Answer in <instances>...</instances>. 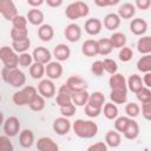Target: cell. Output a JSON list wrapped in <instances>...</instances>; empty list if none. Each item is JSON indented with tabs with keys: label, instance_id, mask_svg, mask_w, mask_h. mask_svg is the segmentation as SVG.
Wrapping results in <instances>:
<instances>
[{
	"label": "cell",
	"instance_id": "obj_1",
	"mask_svg": "<svg viewBox=\"0 0 151 151\" xmlns=\"http://www.w3.org/2000/svg\"><path fill=\"white\" fill-rule=\"evenodd\" d=\"M73 132L79 138L90 139L97 136L98 133V125L92 120H85V119H76L72 124Z\"/></svg>",
	"mask_w": 151,
	"mask_h": 151
},
{
	"label": "cell",
	"instance_id": "obj_2",
	"mask_svg": "<svg viewBox=\"0 0 151 151\" xmlns=\"http://www.w3.org/2000/svg\"><path fill=\"white\" fill-rule=\"evenodd\" d=\"M1 78L5 83L11 85L12 87H22L26 83V76L19 68H2Z\"/></svg>",
	"mask_w": 151,
	"mask_h": 151
},
{
	"label": "cell",
	"instance_id": "obj_3",
	"mask_svg": "<svg viewBox=\"0 0 151 151\" xmlns=\"http://www.w3.org/2000/svg\"><path fill=\"white\" fill-rule=\"evenodd\" d=\"M88 13H90L88 6L84 1L71 2L65 9V14L70 20H77L80 18H85L88 15Z\"/></svg>",
	"mask_w": 151,
	"mask_h": 151
},
{
	"label": "cell",
	"instance_id": "obj_4",
	"mask_svg": "<svg viewBox=\"0 0 151 151\" xmlns=\"http://www.w3.org/2000/svg\"><path fill=\"white\" fill-rule=\"evenodd\" d=\"M38 93L37 88L34 86H25L22 87L21 90L17 91L14 94H13V103L17 105V106H25V105H28L29 101L33 99V97Z\"/></svg>",
	"mask_w": 151,
	"mask_h": 151
},
{
	"label": "cell",
	"instance_id": "obj_5",
	"mask_svg": "<svg viewBox=\"0 0 151 151\" xmlns=\"http://www.w3.org/2000/svg\"><path fill=\"white\" fill-rule=\"evenodd\" d=\"M0 60L5 68H18V54L9 46L0 47Z\"/></svg>",
	"mask_w": 151,
	"mask_h": 151
},
{
	"label": "cell",
	"instance_id": "obj_6",
	"mask_svg": "<svg viewBox=\"0 0 151 151\" xmlns=\"http://www.w3.org/2000/svg\"><path fill=\"white\" fill-rule=\"evenodd\" d=\"M0 13L6 20L12 21L18 15V9L12 0H0Z\"/></svg>",
	"mask_w": 151,
	"mask_h": 151
},
{
	"label": "cell",
	"instance_id": "obj_7",
	"mask_svg": "<svg viewBox=\"0 0 151 151\" xmlns=\"http://www.w3.org/2000/svg\"><path fill=\"white\" fill-rule=\"evenodd\" d=\"M66 87L72 92H81V91H86L87 88V83L79 76H71L67 78L66 83H65Z\"/></svg>",
	"mask_w": 151,
	"mask_h": 151
},
{
	"label": "cell",
	"instance_id": "obj_8",
	"mask_svg": "<svg viewBox=\"0 0 151 151\" xmlns=\"http://www.w3.org/2000/svg\"><path fill=\"white\" fill-rule=\"evenodd\" d=\"M38 92L42 98L51 99L55 94V85L51 79H42L38 84Z\"/></svg>",
	"mask_w": 151,
	"mask_h": 151
},
{
	"label": "cell",
	"instance_id": "obj_9",
	"mask_svg": "<svg viewBox=\"0 0 151 151\" xmlns=\"http://www.w3.org/2000/svg\"><path fill=\"white\" fill-rule=\"evenodd\" d=\"M20 131V122L17 117L11 116L4 122V132L7 137H14Z\"/></svg>",
	"mask_w": 151,
	"mask_h": 151
},
{
	"label": "cell",
	"instance_id": "obj_10",
	"mask_svg": "<svg viewBox=\"0 0 151 151\" xmlns=\"http://www.w3.org/2000/svg\"><path fill=\"white\" fill-rule=\"evenodd\" d=\"M32 58L34 60V63H39V64H42V65H47L50 61H51V58H52V53L44 46H39V47H35L33 50V53H32Z\"/></svg>",
	"mask_w": 151,
	"mask_h": 151
},
{
	"label": "cell",
	"instance_id": "obj_11",
	"mask_svg": "<svg viewBox=\"0 0 151 151\" xmlns=\"http://www.w3.org/2000/svg\"><path fill=\"white\" fill-rule=\"evenodd\" d=\"M63 72H64V68L59 61H50L45 66V74L47 76V79H51V80L59 79L63 76Z\"/></svg>",
	"mask_w": 151,
	"mask_h": 151
},
{
	"label": "cell",
	"instance_id": "obj_12",
	"mask_svg": "<svg viewBox=\"0 0 151 151\" xmlns=\"http://www.w3.org/2000/svg\"><path fill=\"white\" fill-rule=\"evenodd\" d=\"M71 122L68 120V118H65V117H59L57 118L54 122H53V131L59 134V136H65L70 132L71 130Z\"/></svg>",
	"mask_w": 151,
	"mask_h": 151
},
{
	"label": "cell",
	"instance_id": "obj_13",
	"mask_svg": "<svg viewBox=\"0 0 151 151\" xmlns=\"http://www.w3.org/2000/svg\"><path fill=\"white\" fill-rule=\"evenodd\" d=\"M65 38L66 40H68L70 42H77L80 38H81V28L79 25L71 22L66 26L65 31H64Z\"/></svg>",
	"mask_w": 151,
	"mask_h": 151
},
{
	"label": "cell",
	"instance_id": "obj_14",
	"mask_svg": "<svg viewBox=\"0 0 151 151\" xmlns=\"http://www.w3.org/2000/svg\"><path fill=\"white\" fill-rule=\"evenodd\" d=\"M71 97H72V92L66 87V85H61L58 90V93H57V98H55V103L59 107L61 106H65L71 101Z\"/></svg>",
	"mask_w": 151,
	"mask_h": 151
},
{
	"label": "cell",
	"instance_id": "obj_15",
	"mask_svg": "<svg viewBox=\"0 0 151 151\" xmlns=\"http://www.w3.org/2000/svg\"><path fill=\"white\" fill-rule=\"evenodd\" d=\"M38 151H59V145L50 137H41L37 142Z\"/></svg>",
	"mask_w": 151,
	"mask_h": 151
},
{
	"label": "cell",
	"instance_id": "obj_16",
	"mask_svg": "<svg viewBox=\"0 0 151 151\" xmlns=\"http://www.w3.org/2000/svg\"><path fill=\"white\" fill-rule=\"evenodd\" d=\"M109 86L111 90H124L127 91L126 86V79L120 73H114L109 79Z\"/></svg>",
	"mask_w": 151,
	"mask_h": 151
},
{
	"label": "cell",
	"instance_id": "obj_17",
	"mask_svg": "<svg viewBox=\"0 0 151 151\" xmlns=\"http://www.w3.org/2000/svg\"><path fill=\"white\" fill-rule=\"evenodd\" d=\"M130 31L134 35H144L147 31V22L142 18H136L130 22Z\"/></svg>",
	"mask_w": 151,
	"mask_h": 151
},
{
	"label": "cell",
	"instance_id": "obj_18",
	"mask_svg": "<svg viewBox=\"0 0 151 151\" xmlns=\"http://www.w3.org/2000/svg\"><path fill=\"white\" fill-rule=\"evenodd\" d=\"M103 22L97 18H91L85 21V32L90 35H97L101 32Z\"/></svg>",
	"mask_w": 151,
	"mask_h": 151
},
{
	"label": "cell",
	"instance_id": "obj_19",
	"mask_svg": "<svg viewBox=\"0 0 151 151\" xmlns=\"http://www.w3.org/2000/svg\"><path fill=\"white\" fill-rule=\"evenodd\" d=\"M71 55V50L66 44H58L53 48V57L57 61H66Z\"/></svg>",
	"mask_w": 151,
	"mask_h": 151
},
{
	"label": "cell",
	"instance_id": "obj_20",
	"mask_svg": "<svg viewBox=\"0 0 151 151\" xmlns=\"http://www.w3.org/2000/svg\"><path fill=\"white\" fill-rule=\"evenodd\" d=\"M81 53L85 57H94L98 54V42L94 39H87L81 45Z\"/></svg>",
	"mask_w": 151,
	"mask_h": 151
},
{
	"label": "cell",
	"instance_id": "obj_21",
	"mask_svg": "<svg viewBox=\"0 0 151 151\" xmlns=\"http://www.w3.org/2000/svg\"><path fill=\"white\" fill-rule=\"evenodd\" d=\"M26 19L28 22H31L34 26H39V25L41 26L44 22V13L38 8H31L27 12Z\"/></svg>",
	"mask_w": 151,
	"mask_h": 151
},
{
	"label": "cell",
	"instance_id": "obj_22",
	"mask_svg": "<svg viewBox=\"0 0 151 151\" xmlns=\"http://www.w3.org/2000/svg\"><path fill=\"white\" fill-rule=\"evenodd\" d=\"M117 14L120 19H131L136 14V7L131 2H125L119 6Z\"/></svg>",
	"mask_w": 151,
	"mask_h": 151
},
{
	"label": "cell",
	"instance_id": "obj_23",
	"mask_svg": "<svg viewBox=\"0 0 151 151\" xmlns=\"http://www.w3.org/2000/svg\"><path fill=\"white\" fill-rule=\"evenodd\" d=\"M123 134L129 140L136 139L139 136V125H138V123L136 120H133V119H130V122H129L125 131L123 132Z\"/></svg>",
	"mask_w": 151,
	"mask_h": 151
},
{
	"label": "cell",
	"instance_id": "obj_24",
	"mask_svg": "<svg viewBox=\"0 0 151 151\" xmlns=\"http://www.w3.org/2000/svg\"><path fill=\"white\" fill-rule=\"evenodd\" d=\"M120 25V18L118 17L117 13H109L104 18V26L106 29L110 31H116Z\"/></svg>",
	"mask_w": 151,
	"mask_h": 151
},
{
	"label": "cell",
	"instance_id": "obj_25",
	"mask_svg": "<svg viewBox=\"0 0 151 151\" xmlns=\"http://www.w3.org/2000/svg\"><path fill=\"white\" fill-rule=\"evenodd\" d=\"M126 86L133 93H137L139 90H142L144 87L143 81H142V78L138 74H131L129 77V79L126 80Z\"/></svg>",
	"mask_w": 151,
	"mask_h": 151
},
{
	"label": "cell",
	"instance_id": "obj_26",
	"mask_svg": "<svg viewBox=\"0 0 151 151\" xmlns=\"http://www.w3.org/2000/svg\"><path fill=\"white\" fill-rule=\"evenodd\" d=\"M122 143V137L120 133L114 131V130H110L106 132L105 134V144L110 147H117L119 146Z\"/></svg>",
	"mask_w": 151,
	"mask_h": 151
},
{
	"label": "cell",
	"instance_id": "obj_27",
	"mask_svg": "<svg viewBox=\"0 0 151 151\" xmlns=\"http://www.w3.org/2000/svg\"><path fill=\"white\" fill-rule=\"evenodd\" d=\"M137 50L143 55L151 53V37L150 35H143L137 41Z\"/></svg>",
	"mask_w": 151,
	"mask_h": 151
},
{
	"label": "cell",
	"instance_id": "obj_28",
	"mask_svg": "<svg viewBox=\"0 0 151 151\" xmlns=\"http://www.w3.org/2000/svg\"><path fill=\"white\" fill-rule=\"evenodd\" d=\"M19 143L22 147H31L34 143V133L31 130H22L19 134Z\"/></svg>",
	"mask_w": 151,
	"mask_h": 151
},
{
	"label": "cell",
	"instance_id": "obj_29",
	"mask_svg": "<svg viewBox=\"0 0 151 151\" xmlns=\"http://www.w3.org/2000/svg\"><path fill=\"white\" fill-rule=\"evenodd\" d=\"M53 35H54V29H53V27L51 25L42 24L38 28V37L42 41H50V40H52Z\"/></svg>",
	"mask_w": 151,
	"mask_h": 151
},
{
	"label": "cell",
	"instance_id": "obj_30",
	"mask_svg": "<svg viewBox=\"0 0 151 151\" xmlns=\"http://www.w3.org/2000/svg\"><path fill=\"white\" fill-rule=\"evenodd\" d=\"M110 99L113 104H125L127 100V91L124 90H111Z\"/></svg>",
	"mask_w": 151,
	"mask_h": 151
},
{
	"label": "cell",
	"instance_id": "obj_31",
	"mask_svg": "<svg viewBox=\"0 0 151 151\" xmlns=\"http://www.w3.org/2000/svg\"><path fill=\"white\" fill-rule=\"evenodd\" d=\"M88 96L90 93L87 91H81V92H76V93H72V97H71V101L74 106H85L87 104V100H88Z\"/></svg>",
	"mask_w": 151,
	"mask_h": 151
},
{
	"label": "cell",
	"instance_id": "obj_32",
	"mask_svg": "<svg viewBox=\"0 0 151 151\" xmlns=\"http://www.w3.org/2000/svg\"><path fill=\"white\" fill-rule=\"evenodd\" d=\"M109 39L113 48H123L126 45V35L122 32H114Z\"/></svg>",
	"mask_w": 151,
	"mask_h": 151
},
{
	"label": "cell",
	"instance_id": "obj_33",
	"mask_svg": "<svg viewBox=\"0 0 151 151\" xmlns=\"http://www.w3.org/2000/svg\"><path fill=\"white\" fill-rule=\"evenodd\" d=\"M137 70L142 73L151 72V54H145L137 61Z\"/></svg>",
	"mask_w": 151,
	"mask_h": 151
},
{
	"label": "cell",
	"instance_id": "obj_34",
	"mask_svg": "<svg viewBox=\"0 0 151 151\" xmlns=\"http://www.w3.org/2000/svg\"><path fill=\"white\" fill-rule=\"evenodd\" d=\"M97 42H98V54L107 55V54H110L112 52L113 47H112V44H111L109 38L99 39V40H97Z\"/></svg>",
	"mask_w": 151,
	"mask_h": 151
},
{
	"label": "cell",
	"instance_id": "obj_35",
	"mask_svg": "<svg viewBox=\"0 0 151 151\" xmlns=\"http://www.w3.org/2000/svg\"><path fill=\"white\" fill-rule=\"evenodd\" d=\"M101 112L107 119H116L118 117V107L113 103H105L101 109Z\"/></svg>",
	"mask_w": 151,
	"mask_h": 151
},
{
	"label": "cell",
	"instance_id": "obj_36",
	"mask_svg": "<svg viewBox=\"0 0 151 151\" xmlns=\"http://www.w3.org/2000/svg\"><path fill=\"white\" fill-rule=\"evenodd\" d=\"M87 103L91 104V105H94V106H98V107H101L103 109V106L105 104V96L101 92H99V91L92 92L88 96Z\"/></svg>",
	"mask_w": 151,
	"mask_h": 151
},
{
	"label": "cell",
	"instance_id": "obj_37",
	"mask_svg": "<svg viewBox=\"0 0 151 151\" xmlns=\"http://www.w3.org/2000/svg\"><path fill=\"white\" fill-rule=\"evenodd\" d=\"M31 46V40L29 38H26L24 40H20V41H12V48L13 51L18 54V53H25L27 52V50Z\"/></svg>",
	"mask_w": 151,
	"mask_h": 151
},
{
	"label": "cell",
	"instance_id": "obj_38",
	"mask_svg": "<svg viewBox=\"0 0 151 151\" xmlns=\"http://www.w3.org/2000/svg\"><path fill=\"white\" fill-rule=\"evenodd\" d=\"M28 106H29V109H31L32 111L40 112V111H42V110L45 109V98H42L40 94L37 93V94L33 97V99L29 101Z\"/></svg>",
	"mask_w": 151,
	"mask_h": 151
},
{
	"label": "cell",
	"instance_id": "obj_39",
	"mask_svg": "<svg viewBox=\"0 0 151 151\" xmlns=\"http://www.w3.org/2000/svg\"><path fill=\"white\" fill-rule=\"evenodd\" d=\"M45 74V66L39 63H33L29 66V76L33 79H41Z\"/></svg>",
	"mask_w": 151,
	"mask_h": 151
},
{
	"label": "cell",
	"instance_id": "obj_40",
	"mask_svg": "<svg viewBox=\"0 0 151 151\" xmlns=\"http://www.w3.org/2000/svg\"><path fill=\"white\" fill-rule=\"evenodd\" d=\"M125 113H126V117H129L131 119L136 118L140 113V107H139V105L137 103H133V101L127 103L125 105Z\"/></svg>",
	"mask_w": 151,
	"mask_h": 151
},
{
	"label": "cell",
	"instance_id": "obj_41",
	"mask_svg": "<svg viewBox=\"0 0 151 151\" xmlns=\"http://www.w3.org/2000/svg\"><path fill=\"white\" fill-rule=\"evenodd\" d=\"M9 35L12 38V41H20L26 38H28V31L27 29H17L12 28L9 32Z\"/></svg>",
	"mask_w": 151,
	"mask_h": 151
},
{
	"label": "cell",
	"instance_id": "obj_42",
	"mask_svg": "<svg viewBox=\"0 0 151 151\" xmlns=\"http://www.w3.org/2000/svg\"><path fill=\"white\" fill-rule=\"evenodd\" d=\"M103 66H104V71H106L111 76L114 74V73H117V71H118L117 63L113 59H110V58H106V59L103 60Z\"/></svg>",
	"mask_w": 151,
	"mask_h": 151
},
{
	"label": "cell",
	"instance_id": "obj_43",
	"mask_svg": "<svg viewBox=\"0 0 151 151\" xmlns=\"http://www.w3.org/2000/svg\"><path fill=\"white\" fill-rule=\"evenodd\" d=\"M136 97H137V99H138L142 104L151 103V91H150V88H147V87H145V86L136 93Z\"/></svg>",
	"mask_w": 151,
	"mask_h": 151
},
{
	"label": "cell",
	"instance_id": "obj_44",
	"mask_svg": "<svg viewBox=\"0 0 151 151\" xmlns=\"http://www.w3.org/2000/svg\"><path fill=\"white\" fill-rule=\"evenodd\" d=\"M130 119L131 118H129L126 116L117 117L116 118V122H114V129H116L114 131H117V132H124L125 129H126V126H127V124H129V122H130Z\"/></svg>",
	"mask_w": 151,
	"mask_h": 151
},
{
	"label": "cell",
	"instance_id": "obj_45",
	"mask_svg": "<svg viewBox=\"0 0 151 151\" xmlns=\"http://www.w3.org/2000/svg\"><path fill=\"white\" fill-rule=\"evenodd\" d=\"M18 63L21 67H28L33 64V58H32V54H29L28 52H25V53H20L18 55Z\"/></svg>",
	"mask_w": 151,
	"mask_h": 151
},
{
	"label": "cell",
	"instance_id": "obj_46",
	"mask_svg": "<svg viewBox=\"0 0 151 151\" xmlns=\"http://www.w3.org/2000/svg\"><path fill=\"white\" fill-rule=\"evenodd\" d=\"M12 25H13V28H17V29H27V19L26 17L18 14L12 20Z\"/></svg>",
	"mask_w": 151,
	"mask_h": 151
},
{
	"label": "cell",
	"instance_id": "obj_47",
	"mask_svg": "<svg viewBox=\"0 0 151 151\" xmlns=\"http://www.w3.org/2000/svg\"><path fill=\"white\" fill-rule=\"evenodd\" d=\"M132 57H133V51L130 47H123V48H120V51L118 53V58L123 63L130 61L132 59Z\"/></svg>",
	"mask_w": 151,
	"mask_h": 151
},
{
	"label": "cell",
	"instance_id": "obj_48",
	"mask_svg": "<svg viewBox=\"0 0 151 151\" xmlns=\"http://www.w3.org/2000/svg\"><path fill=\"white\" fill-rule=\"evenodd\" d=\"M100 113H101V107L91 105V104H88V103L85 105V114H86L87 117H90V118H96V117H98Z\"/></svg>",
	"mask_w": 151,
	"mask_h": 151
},
{
	"label": "cell",
	"instance_id": "obj_49",
	"mask_svg": "<svg viewBox=\"0 0 151 151\" xmlns=\"http://www.w3.org/2000/svg\"><path fill=\"white\" fill-rule=\"evenodd\" d=\"M0 151H14V146L7 136H0Z\"/></svg>",
	"mask_w": 151,
	"mask_h": 151
},
{
	"label": "cell",
	"instance_id": "obj_50",
	"mask_svg": "<svg viewBox=\"0 0 151 151\" xmlns=\"http://www.w3.org/2000/svg\"><path fill=\"white\" fill-rule=\"evenodd\" d=\"M60 113H61V116L65 117V118H71V117H73L74 113H76V106H74L72 103H70V104H67V105H65V106H61V107H60Z\"/></svg>",
	"mask_w": 151,
	"mask_h": 151
},
{
	"label": "cell",
	"instance_id": "obj_51",
	"mask_svg": "<svg viewBox=\"0 0 151 151\" xmlns=\"http://www.w3.org/2000/svg\"><path fill=\"white\" fill-rule=\"evenodd\" d=\"M91 72H92L94 76H97V77L103 76V73H104L103 61H101V60H96V61L91 65Z\"/></svg>",
	"mask_w": 151,
	"mask_h": 151
},
{
	"label": "cell",
	"instance_id": "obj_52",
	"mask_svg": "<svg viewBox=\"0 0 151 151\" xmlns=\"http://www.w3.org/2000/svg\"><path fill=\"white\" fill-rule=\"evenodd\" d=\"M86 151H107V145L104 142H97L90 145Z\"/></svg>",
	"mask_w": 151,
	"mask_h": 151
},
{
	"label": "cell",
	"instance_id": "obj_53",
	"mask_svg": "<svg viewBox=\"0 0 151 151\" xmlns=\"http://www.w3.org/2000/svg\"><path fill=\"white\" fill-rule=\"evenodd\" d=\"M142 114L146 120L151 119V103L142 104Z\"/></svg>",
	"mask_w": 151,
	"mask_h": 151
},
{
	"label": "cell",
	"instance_id": "obj_54",
	"mask_svg": "<svg viewBox=\"0 0 151 151\" xmlns=\"http://www.w3.org/2000/svg\"><path fill=\"white\" fill-rule=\"evenodd\" d=\"M119 4V0H94V5L99 7H107Z\"/></svg>",
	"mask_w": 151,
	"mask_h": 151
},
{
	"label": "cell",
	"instance_id": "obj_55",
	"mask_svg": "<svg viewBox=\"0 0 151 151\" xmlns=\"http://www.w3.org/2000/svg\"><path fill=\"white\" fill-rule=\"evenodd\" d=\"M150 5H151V1L150 0H137L134 2V7H137L139 9H143V11L147 9L150 7Z\"/></svg>",
	"mask_w": 151,
	"mask_h": 151
},
{
	"label": "cell",
	"instance_id": "obj_56",
	"mask_svg": "<svg viewBox=\"0 0 151 151\" xmlns=\"http://www.w3.org/2000/svg\"><path fill=\"white\" fill-rule=\"evenodd\" d=\"M142 81H143V85H144L145 87L150 88V87H151V72L144 73V77H143Z\"/></svg>",
	"mask_w": 151,
	"mask_h": 151
},
{
	"label": "cell",
	"instance_id": "obj_57",
	"mask_svg": "<svg viewBox=\"0 0 151 151\" xmlns=\"http://www.w3.org/2000/svg\"><path fill=\"white\" fill-rule=\"evenodd\" d=\"M45 1L44 0H27V5L31 6L32 8H38L39 6H41Z\"/></svg>",
	"mask_w": 151,
	"mask_h": 151
},
{
	"label": "cell",
	"instance_id": "obj_58",
	"mask_svg": "<svg viewBox=\"0 0 151 151\" xmlns=\"http://www.w3.org/2000/svg\"><path fill=\"white\" fill-rule=\"evenodd\" d=\"M46 4L50 7H59L63 5V0H46Z\"/></svg>",
	"mask_w": 151,
	"mask_h": 151
},
{
	"label": "cell",
	"instance_id": "obj_59",
	"mask_svg": "<svg viewBox=\"0 0 151 151\" xmlns=\"http://www.w3.org/2000/svg\"><path fill=\"white\" fill-rule=\"evenodd\" d=\"M4 122H5V119H4V113L0 111V126L4 125Z\"/></svg>",
	"mask_w": 151,
	"mask_h": 151
},
{
	"label": "cell",
	"instance_id": "obj_60",
	"mask_svg": "<svg viewBox=\"0 0 151 151\" xmlns=\"http://www.w3.org/2000/svg\"><path fill=\"white\" fill-rule=\"evenodd\" d=\"M0 100H1V94H0Z\"/></svg>",
	"mask_w": 151,
	"mask_h": 151
},
{
	"label": "cell",
	"instance_id": "obj_61",
	"mask_svg": "<svg viewBox=\"0 0 151 151\" xmlns=\"http://www.w3.org/2000/svg\"><path fill=\"white\" fill-rule=\"evenodd\" d=\"M0 78H1V76H0Z\"/></svg>",
	"mask_w": 151,
	"mask_h": 151
}]
</instances>
